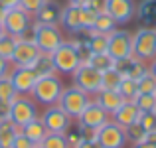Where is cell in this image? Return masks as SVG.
Listing matches in <instances>:
<instances>
[{"instance_id":"obj_46","label":"cell","mask_w":156,"mask_h":148,"mask_svg":"<svg viewBox=\"0 0 156 148\" xmlns=\"http://www.w3.org/2000/svg\"><path fill=\"white\" fill-rule=\"evenodd\" d=\"M4 14H6V8L0 4V22H2V18H4Z\"/></svg>"},{"instance_id":"obj_30","label":"cell","mask_w":156,"mask_h":148,"mask_svg":"<svg viewBox=\"0 0 156 148\" xmlns=\"http://www.w3.org/2000/svg\"><path fill=\"white\" fill-rule=\"evenodd\" d=\"M121 79H122V75L117 69H109V71L101 73V89H117Z\"/></svg>"},{"instance_id":"obj_43","label":"cell","mask_w":156,"mask_h":148,"mask_svg":"<svg viewBox=\"0 0 156 148\" xmlns=\"http://www.w3.org/2000/svg\"><path fill=\"white\" fill-rule=\"evenodd\" d=\"M146 142H150V144L156 146V130H150V132H146Z\"/></svg>"},{"instance_id":"obj_48","label":"cell","mask_w":156,"mask_h":148,"mask_svg":"<svg viewBox=\"0 0 156 148\" xmlns=\"http://www.w3.org/2000/svg\"><path fill=\"white\" fill-rule=\"evenodd\" d=\"M36 148H42V146H36Z\"/></svg>"},{"instance_id":"obj_31","label":"cell","mask_w":156,"mask_h":148,"mask_svg":"<svg viewBox=\"0 0 156 148\" xmlns=\"http://www.w3.org/2000/svg\"><path fill=\"white\" fill-rule=\"evenodd\" d=\"M63 136H65V142H67L69 148H77L81 142H83V134H81V126L79 125H71L63 132Z\"/></svg>"},{"instance_id":"obj_40","label":"cell","mask_w":156,"mask_h":148,"mask_svg":"<svg viewBox=\"0 0 156 148\" xmlns=\"http://www.w3.org/2000/svg\"><path fill=\"white\" fill-rule=\"evenodd\" d=\"M0 4H2L6 10H10V8H16L20 6V0H0Z\"/></svg>"},{"instance_id":"obj_38","label":"cell","mask_w":156,"mask_h":148,"mask_svg":"<svg viewBox=\"0 0 156 148\" xmlns=\"http://www.w3.org/2000/svg\"><path fill=\"white\" fill-rule=\"evenodd\" d=\"M10 118V105H4V103H0V122L8 121Z\"/></svg>"},{"instance_id":"obj_1","label":"cell","mask_w":156,"mask_h":148,"mask_svg":"<svg viewBox=\"0 0 156 148\" xmlns=\"http://www.w3.org/2000/svg\"><path fill=\"white\" fill-rule=\"evenodd\" d=\"M63 83L57 75H48V77H40L36 81L34 89H32L30 95L34 97V101L38 105H44V107H53L57 105L61 93H63Z\"/></svg>"},{"instance_id":"obj_2","label":"cell","mask_w":156,"mask_h":148,"mask_svg":"<svg viewBox=\"0 0 156 148\" xmlns=\"http://www.w3.org/2000/svg\"><path fill=\"white\" fill-rule=\"evenodd\" d=\"M89 103H91L89 93L81 91L79 87H75V85H73V87H65L63 89L59 101H57V107H59V109L63 111L69 118H75V121H77Z\"/></svg>"},{"instance_id":"obj_9","label":"cell","mask_w":156,"mask_h":148,"mask_svg":"<svg viewBox=\"0 0 156 148\" xmlns=\"http://www.w3.org/2000/svg\"><path fill=\"white\" fill-rule=\"evenodd\" d=\"M97 142L101 148H125L129 140H126L125 129L115 121H109L97 130Z\"/></svg>"},{"instance_id":"obj_29","label":"cell","mask_w":156,"mask_h":148,"mask_svg":"<svg viewBox=\"0 0 156 148\" xmlns=\"http://www.w3.org/2000/svg\"><path fill=\"white\" fill-rule=\"evenodd\" d=\"M125 134H126V140L133 142V144H138V142L146 140V130L142 129V125L138 121L129 125V126H125Z\"/></svg>"},{"instance_id":"obj_11","label":"cell","mask_w":156,"mask_h":148,"mask_svg":"<svg viewBox=\"0 0 156 148\" xmlns=\"http://www.w3.org/2000/svg\"><path fill=\"white\" fill-rule=\"evenodd\" d=\"M105 12L119 26H122L136 16V4L134 0H105Z\"/></svg>"},{"instance_id":"obj_19","label":"cell","mask_w":156,"mask_h":148,"mask_svg":"<svg viewBox=\"0 0 156 148\" xmlns=\"http://www.w3.org/2000/svg\"><path fill=\"white\" fill-rule=\"evenodd\" d=\"M95 101L103 107L111 117H113V115L117 113L122 105H125V97H122L117 89H101V91L97 93V99H95Z\"/></svg>"},{"instance_id":"obj_25","label":"cell","mask_w":156,"mask_h":148,"mask_svg":"<svg viewBox=\"0 0 156 148\" xmlns=\"http://www.w3.org/2000/svg\"><path fill=\"white\" fill-rule=\"evenodd\" d=\"M117 26H119V24L115 22V20L111 18V16L107 14V12H101V14H97V18H95L93 30H95V32H99V34L109 36V34H113V32L117 30Z\"/></svg>"},{"instance_id":"obj_18","label":"cell","mask_w":156,"mask_h":148,"mask_svg":"<svg viewBox=\"0 0 156 148\" xmlns=\"http://www.w3.org/2000/svg\"><path fill=\"white\" fill-rule=\"evenodd\" d=\"M61 20V6L55 0H48L42 8L34 14L36 24H50V26H59Z\"/></svg>"},{"instance_id":"obj_7","label":"cell","mask_w":156,"mask_h":148,"mask_svg":"<svg viewBox=\"0 0 156 148\" xmlns=\"http://www.w3.org/2000/svg\"><path fill=\"white\" fill-rule=\"evenodd\" d=\"M71 75H73V85L79 87L81 91L89 93V95H97L101 91V73L89 63H81Z\"/></svg>"},{"instance_id":"obj_36","label":"cell","mask_w":156,"mask_h":148,"mask_svg":"<svg viewBox=\"0 0 156 148\" xmlns=\"http://www.w3.org/2000/svg\"><path fill=\"white\" fill-rule=\"evenodd\" d=\"M46 2H48V0H20V8H22V10H26L28 14L34 16Z\"/></svg>"},{"instance_id":"obj_41","label":"cell","mask_w":156,"mask_h":148,"mask_svg":"<svg viewBox=\"0 0 156 148\" xmlns=\"http://www.w3.org/2000/svg\"><path fill=\"white\" fill-rule=\"evenodd\" d=\"M77 148H101V146H99V142H97V140H83Z\"/></svg>"},{"instance_id":"obj_20","label":"cell","mask_w":156,"mask_h":148,"mask_svg":"<svg viewBox=\"0 0 156 148\" xmlns=\"http://www.w3.org/2000/svg\"><path fill=\"white\" fill-rule=\"evenodd\" d=\"M138 117H140V109L134 105V101H125V105H122L121 109H119L117 113L113 115V121L125 129V126H129V125H133V122H136Z\"/></svg>"},{"instance_id":"obj_44","label":"cell","mask_w":156,"mask_h":148,"mask_svg":"<svg viewBox=\"0 0 156 148\" xmlns=\"http://www.w3.org/2000/svg\"><path fill=\"white\" fill-rule=\"evenodd\" d=\"M133 148H156V146L144 140V142H138V144H133Z\"/></svg>"},{"instance_id":"obj_26","label":"cell","mask_w":156,"mask_h":148,"mask_svg":"<svg viewBox=\"0 0 156 148\" xmlns=\"http://www.w3.org/2000/svg\"><path fill=\"white\" fill-rule=\"evenodd\" d=\"M117 91L125 97V101H134L138 95V81L134 79H129V77H122L121 83H119Z\"/></svg>"},{"instance_id":"obj_13","label":"cell","mask_w":156,"mask_h":148,"mask_svg":"<svg viewBox=\"0 0 156 148\" xmlns=\"http://www.w3.org/2000/svg\"><path fill=\"white\" fill-rule=\"evenodd\" d=\"M109 117H111V115L107 113V111L99 105V103H97V101H91L87 107H85V111L81 113V117L77 118V125L87 126V129H95V130H99L101 126L105 125V122H109V121H111Z\"/></svg>"},{"instance_id":"obj_4","label":"cell","mask_w":156,"mask_h":148,"mask_svg":"<svg viewBox=\"0 0 156 148\" xmlns=\"http://www.w3.org/2000/svg\"><path fill=\"white\" fill-rule=\"evenodd\" d=\"M51 61L53 67L57 73H65V75H71L77 67H79L83 61L79 57V51L73 46V42H63L55 51L51 53Z\"/></svg>"},{"instance_id":"obj_12","label":"cell","mask_w":156,"mask_h":148,"mask_svg":"<svg viewBox=\"0 0 156 148\" xmlns=\"http://www.w3.org/2000/svg\"><path fill=\"white\" fill-rule=\"evenodd\" d=\"M42 122L46 125L48 132H55V134H63L65 130L71 126V118L63 113L57 105L46 107V111L42 113Z\"/></svg>"},{"instance_id":"obj_15","label":"cell","mask_w":156,"mask_h":148,"mask_svg":"<svg viewBox=\"0 0 156 148\" xmlns=\"http://www.w3.org/2000/svg\"><path fill=\"white\" fill-rule=\"evenodd\" d=\"M8 75H10V81L18 95H30L36 81H38V75L34 73L32 67H14Z\"/></svg>"},{"instance_id":"obj_32","label":"cell","mask_w":156,"mask_h":148,"mask_svg":"<svg viewBox=\"0 0 156 148\" xmlns=\"http://www.w3.org/2000/svg\"><path fill=\"white\" fill-rule=\"evenodd\" d=\"M38 146H42V148H69L63 134H55V132H48V136Z\"/></svg>"},{"instance_id":"obj_6","label":"cell","mask_w":156,"mask_h":148,"mask_svg":"<svg viewBox=\"0 0 156 148\" xmlns=\"http://www.w3.org/2000/svg\"><path fill=\"white\" fill-rule=\"evenodd\" d=\"M38 118V107L36 101H32L26 95H16V99L10 103V121L16 126L22 129L24 125H28L30 121Z\"/></svg>"},{"instance_id":"obj_16","label":"cell","mask_w":156,"mask_h":148,"mask_svg":"<svg viewBox=\"0 0 156 148\" xmlns=\"http://www.w3.org/2000/svg\"><path fill=\"white\" fill-rule=\"evenodd\" d=\"M115 69L121 73L122 77H129V79H142V77L148 73V65L146 61L138 59V57L130 55V57H125V59H117L115 61Z\"/></svg>"},{"instance_id":"obj_21","label":"cell","mask_w":156,"mask_h":148,"mask_svg":"<svg viewBox=\"0 0 156 148\" xmlns=\"http://www.w3.org/2000/svg\"><path fill=\"white\" fill-rule=\"evenodd\" d=\"M20 130H22V134H24V136H28L34 144H40V142L48 136V129H46V125L42 122V118H40V117L34 118V121H30L28 125H24Z\"/></svg>"},{"instance_id":"obj_42","label":"cell","mask_w":156,"mask_h":148,"mask_svg":"<svg viewBox=\"0 0 156 148\" xmlns=\"http://www.w3.org/2000/svg\"><path fill=\"white\" fill-rule=\"evenodd\" d=\"M67 2L71 4V6H81V8H83V6H87L91 0H67Z\"/></svg>"},{"instance_id":"obj_28","label":"cell","mask_w":156,"mask_h":148,"mask_svg":"<svg viewBox=\"0 0 156 148\" xmlns=\"http://www.w3.org/2000/svg\"><path fill=\"white\" fill-rule=\"evenodd\" d=\"M134 105L140 109V113H154L156 111V95L154 93H138L134 99Z\"/></svg>"},{"instance_id":"obj_47","label":"cell","mask_w":156,"mask_h":148,"mask_svg":"<svg viewBox=\"0 0 156 148\" xmlns=\"http://www.w3.org/2000/svg\"><path fill=\"white\" fill-rule=\"evenodd\" d=\"M4 34V26H2V22H0V36Z\"/></svg>"},{"instance_id":"obj_3","label":"cell","mask_w":156,"mask_h":148,"mask_svg":"<svg viewBox=\"0 0 156 148\" xmlns=\"http://www.w3.org/2000/svg\"><path fill=\"white\" fill-rule=\"evenodd\" d=\"M133 55L142 61L156 59V28L142 26L133 34Z\"/></svg>"},{"instance_id":"obj_27","label":"cell","mask_w":156,"mask_h":148,"mask_svg":"<svg viewBox=\"0 0 156 148\" xmlns=\"http://www.w3.org/2000/svg\"><path fill=\"white\" fill-rule=\"evenodd\" d=\"M16 95H18V93H16L14 85H12V81H10V75L0 77V103L10 105V103L16 99Z\"/></svg>"},{"instance_id":"obj_23","label":"cell","mask_w":156,"mask_h":148,"mask_svg":"<svg viewBox=\"0 0 156 148\" xmlns=\"http://www.w3.org/2000/svg\"><path fill=\"white\" fill-rule=\"evenodd\" d=\"M32 69H34V73L40 77H48V75H55V67H53V61H51V53H40L38 61H36L34 65H32Z\"/></svg>"},{"instance_id":"obj_22","label":"cell","mask_w":156,"mask_h":148,"mask_svg":"<svg viewBox=\"0 0 156 148\" xmlns=\"http://www.w3.org/2000/svg\"><path fill=\"white\" fill-rule=\"evenodd\" d=\"M18 132H20V126H16L10 118L4 121V122H0V146L2 148H12L14 138H16Z\"/></svg>"},{"instance_id":"obj_33","label":"cell","mask_w":156,"mask_h":148,"mask_svg":"<svg viewBox=\"0 0 156 148\" xmlns=\"http://www.w3.org/2000/svg\"><path fill=\"white\" fill-rule=\"evenodd\" d=\"M14 48H16V38H12V36H8L6 32H4V34L0 36V57L10 59L12 53H14Z\"/></svg>"},{"instance_id":"obj_5","label":"cell","mask_w":156,"mask_h":148,"mask_svg":"<svg viewBox=\"0 0 156 148\" xmlns=\"http://www.w3.org/2000/svg\"><path fill=\"white\" fill-rule=\"evenodd\" d=\"M34 32H36V48L42 53H53L61 44L65 42L59 26H50V24H36L34 22Z\"/></svg>"},{"instance_id":"obj_14","label":"cell","mask_w":156,"mask_h":148,"mask_svg":"<svg viewBox=\"0 0 156 148\" xmlns=\"http://www.w3.org/2000/svg\"><path fill=\"white\" fill-rule=\"evenodd\" d=\"M40 53L42 51L36 48V44L16 40V48H14V53H12L10 61L14 63V67H32L38 61Z\"/></svg>"},{"instance_id":"obj_10","label":"cell","mask_w":156,"mask_h":148,"mask_svg":"<svg viewBox=\"0 0 156 148\" xmlns=\"http://www.w3.org/2000/svg\"><path fill=\"white\" fill-rule=\"evenodd\" d=\"M111 57L115 61L125 59V57L133 55V34L129 30H115L113 34H109V49H107Z\"/></svg>"},{"instance_id":"obj_17","label":"cell","mask_w":156,"mask_h":148,"mask_svg":"<svg viewBox=\"0 0 156 148\" xmlns=\"http://www.w3.org/2000/svg\"><path fill=\"white\" fill-rule=\"evenodd\" d=\"M81 12L83 8L81 6H67L61 8V20H59V26H63L69 34H79L83 30V22H81Z\"/></svg>"},{"instance_id":"obj_24","label":"cell","mask_w":156,"mask_h":148,"mask_svg":"<svg viewBox=\"0 0 156 148\" xmlns=\"http://www.w3.org/2000/svg\"><path fill=\"white\" fill-rule=\"evenodd\" d=\"M85 63H89L91 67H95L99 73H105L109 69H115V59L109 55V53H93Z\"/></svg>"},{"instance_id":"obj_37","label":"cell","mask_w":156,"mask_h":148,"mask_svg":"<svg viewBox=\"0 0 156 148\" xmlns=\"http://www.w3.org/2000/svg\"><path fill=\"white\" fill-rule=\"evenodd\" d=\"M36 146H38V144H34V142H32L28 136H24V134H22V130H20L18 134H16L14 144H12V148H36Z\"/></svg>"},{"instance_id":"obj_50","label":"cell","mask_w":156,"mask_h":148,"mask_svg":"<svg viewBox=\"0 0 156 148\" xmlns=\"http://www.w3.org/2000/svg\"><path fill=\"white\" fill-rule=\"evenodd\" d=\"M0 148H2V146H0Z\"/></svg>"},{"instance_id":"obj_8","label":"cell","mask_w":156,"mask_h":148,"mask_svg":"<svg viewBox=\"0 0 156 148\" xmlns=\"http://www.w3.org/2000/svg\"><path fill=\"white\" fill-rule=\"evenodd\" d=\"M2 26H4V32L12 38H20L28 28L32 26V14H28L26 10H22L20 6L16 8H10L6 10L2 18Z\"/></svg>"},{"instance_id":"obj_34","label":"cell","mask_w":156,"mask_h":148,"mask_svg":"<svg viewBox=\"0 0 156 148\" xmlns=\"http://www.w3.org/2000/svg\"><path fill=\"white\" fill-rule=\"evenodd\" d=\"M138 93H154L156 95V77L150 71L142 79H138Z\"/></svg>"},{"instance_id":"obj_39","label":"cell","mask_w":156,"mask_h":148,"mask_svg":"<svg viewBox=\"0 0 156 148\" xmlns=\"http://www.w3.org/2000/svg\"><path fill=\"white\" fill-rule=\"evenodd\" d=\"M10 73V59H4V57H0V77L8 75Z\"/></svg>"},{"instance_id":"obj_49","label":"cell","mask_w":156,"mask_h":148,"mask_svg":"<svg viewBox=\"0 0 156 148\" xmlns=\"http://www.w3.org/2000/svg\"><path fill=\"white\" fill-rule=\"evenodd\" d=\"M154 113H156V111H154Z\"/></svg>"},{"instance_id":"obj_35","label":"cell","mask_w":156,"mask_h":148,"mask_svg":"<svg viewBox=\"0 0 156 148\" xmlns=\"http://www.w3.org/2000/svg\"><path fill=\"white\" fill-rule=\"evenodd\" d=\"M138 122L142 125V129H144L146 132H150V130H156V113H140V117H138Z\"/></svg>"},{"instance_id":"obj_45","label":"cell","mask_w":156,"mask_h":148,"mask_svg":"<svg viewBox=\"0 0 156 148\" xmlns=\"http://www.w3.org/2000/svg\"><path fill=\"white\" fill-rule=\"evenodd\" d=\"M148 71H150V73H152V75L156 77V59H152V61H150V65H148Z\"/></svg>"}]
</instances>
